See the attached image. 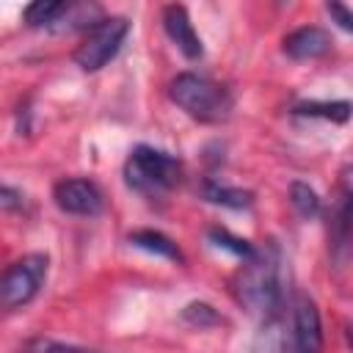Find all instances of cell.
<instances>
[{"label":"cell","instance_id":"ffe728a7","mask_svg":"<svg viewBox=\"0 0 353 353\" xmlns=\"http://www.w3.org/2000/svg\"><path fill=\"white\" fill-rule=\"evenodd\" d=\"M325 11H328V17L342 28V30H347V33H353V8H347L345 3H325Z\"/></svg>","mask_w":353,"mask_h":353},{"label":"cell","instance_id":"e0dca14e","mask_svg":"<svg viewBox=\"0 0 353 353\" xmlns=\"http://www.w3.org/2000/svg\"><path fill=\"white\" fill-rule=\"evenodd\" d=\"M19 353H99V350L72 345V342H58V339H50V336H30V339L22 342Z\"/></svg>","mask_w":353,"mask_h":353},{"label":"cell","instance_id":"2e32d148","mask_svg":"<svg viewBox=\"0 0 353 353\" xmlns=\"http://www.w3.org/2000/svg\"><path fill=\"white\" fill-rule=\"evenodd\" d=\"M63 6L66 3H61V0H36V3H28L22 8V19L30 28H52L55 19L61 17Z\"/></svg>","mask_w":353,"mask_h":353},{"label":"cell","instance_id":"3957f363","mask_svg":"<svg viewBox=\"0 0 353 353\" xmlns=\"http://www.w3.org/2000/svg\"><path fill=\"white\" fill-rule=\"evenodd\" d=\"M182 179V163L154 146H135L124 163V182L135 193L143 196H163L174 190Z\"/></svg>","mask_w":353,"mask_h":353},{"label":"cell","instance_id":"ba28073f","mask_svg":"<svg viewBox=\"0 0 353 353\" xmlns=\"http://www.w3.org/2000/svg\"><path fill=\"white\" fill-rule=\"evenodd\" d=\"M163 30H165V36L176 44V50H179L185 58L199 61V58L204 55L201 39H199V33H196V28H193L190 14H188L185 6L171 3V6L163 8Z\"/></svg>","mask_w":353,"mask_h":353},{"label":"cell","instance_id":"5bb4252c","mask_svg":"<svg viewBox=\"0 0 353 353\" xmlns=\"http://www.w3.org/2000/svg\"><path fill=\"white\" fill-rule=\"evenodd\" d=\"M204 199L210 204H221V207H229V210H245L254 204V193L251 190H243V188H229V185H221L215 179H207L204 188H201Z\"/></svg>","mask_w":353,"mask_h":353},{"label":"cell","instance_id":"9c48e42d","mask_svg":"<svg viewBox=\"0 0 353 353\" xmlns=\"http://www.w3.org/2000/svg\"><path fill=\"white\" fill-rule=\"evenodd\" d=\"M328 50H331V36L317 25H303L284 36V55L292 61L323 58Z\"/></svg>","mask_w":353,"mask_h":353},{"label":"cell","instance_id":"277c9868","mask_svg":"<svg viewBox=\"0 0 353 353\" xmlns=\"http://www.w3.org/2000/svg\"><path fill=\"white\" fill-rule=\"evenodd\" d=\"M47 265H50L47 254H39V251L25 254L22 259L11 262L0 279V306L6 312L28 306L39 295V290L47 279Z\"/></svg>","mask_w":353,"mask_h":353},{"label":"cell","instance_id":"4fadbf2b","mask_svg":"<svg viewBox=\"0 0 353 353\" xmlns=\"http://www.w3.org/2000/svg\"><path fill=\"white\" fill-rule=\"evenodd\" d=\"M251 353H287V334L279 314L265 317L251 339Z\"/></svg>","mask_w":353,"mask_h":353},{"label":"cell","instance_id":"30bf717a","mask_svg":"<svg viewBox=\"0 0 353 353\" xmlns=\"http://www.w3.org/2000/svg\"><path fill=\"white\" fill-rule=\"evenodd\" d=\"M102 19L105 17H102V8L97 3H66L61 17L55 19V25L50 30H55V33H72V30H80V28L91 30Z\"/></svg>","mask_w":353,"mask_h":353},{"label":"cell","instance_id":"6da1fadb","mask_svg":"<svg viewBox=\"0 0 353 353\" xmlns=\"http://www.w3.org/2000/svg\"><path fill=\"white\" fill-rule=\"evenodd\" d=\"M281 254L276 245H265L256 248V254L251 259H245V265L237 273L234 281V292L237 301L251 312L265 317L279 314L281 309Z\"/></svg>","mask_w":353,"mask_h":353},{"label":"cell","instance_id":"5b68a950","mask_svg":"<svg viewBox=\"0 0 353 353\" xmlns=\"http://www.w3.org/2000/svg\"><path fill=\"white\" fill-rule=\"evenodd\" d=\"M130 33V22L124 17H105L97 28H91L83 39V44L74 50V63L83 72H99L105 63H110L124 39Z\"/></svg>","mask_w":353,"mask_h":353},{"label":"cell","instance_id":"9a60e30c","mask_svg":"<svg viewBox=\"0 0 353 353\" xmlns=\"http://www.w3.org/2000/svg\"><path fill=\"white\" fill-rule=\"evenodd\" d=\"M290 204L303 221H312L323 212V201H320L317 190L309 182H301V179L290 182Z\"/></svg>","mask_w":353,"mask_h":353},{"label":"cell","instance_id":"8992f818","mask_svg":"<svg viewBox=\"0 0 353 353\" xmlns=\"http://www.w3.org/2000/svg\"><path fill=\"white\" fill-rule=\"evenodd\" d=\"M323 350V323L312 298L298 295L292 303V331L290 353H320Z\"/></svg>","mask_w":353,"mask_h":353},{"label":"cell","instance_id":"7a4b0ae2","mask_svg":"<svg viewBox=\"0 0 353 353\" xmlns=\"http://www.w3.org/2000/svg\"><path fill=\"white\" fill-rule=\"evenodd\" d=\"M168 97L176 108H182L190 119L207 121V124H218L226 121L232 113V94L226 85L196 74V72H182L171 80L168 85Z\"/></svg>","mask_w":353,"mask_h":353},{"label":"cell","instance_id":"d6986e66","mask_svg":"<svg viewBox=\"0 0 353 353\" xmlns=\"http://www.w3.org/2000/svg\"><path fill=\"white\" fill-rule=\"evenodd\" d=\"M182 320L193 328H212V325H221L223 317L215 312V306L204 303V301H190L185 309H182Z\"/></svg>","mask_w":353,"mask_h":353},{"label":"cell","instance_id":"8fae6325","mask_svg":"<svg viewBox=\"0 0 353 353\" xmlns=\"http://www.w3.org/2000/svg\"><path fill=\"white\" fill-rule=\"evenodd\" d=\"M130 245L141 248V251H149V254H157V256H165V259H174V262H182V251L179 245L165 237L163 232H154V229H138V232H130Z\"/></svg>","mask_w":353,"mask_h":353},{"label":"cell","instance_id":"44dd1931","mask_svg":"<svg viewBox=\"0 0 353 353\" xmlns=\"http://www.w3.org/2000/svg\"><path fill=\"white\" fill-rule=\"evenodd\" d=\"M0 207H3L6 212L19 210V207H22V193L14 190L11 185H3V188H0Z\"/></svg>","mask_w":353,"mask_h":353},{"label":"cell","instance_id":"7c38bea8","mask_svg":"<svg viewBox=\"0 0 353 353\" xmlns=\"http://www.w3.org/2000/svg\"><path fill=\"white\" fill-rule=\"evenodd\" d=\"M292 113L295 116H309V119H325V121L345 124L353 116V102H345V99H334V102L309 99V102H298L292 108Z\"/></svg>","mask_w":353,"mask_h":353},{"label":"cell","instance_id":"7402d4cb","mask_svg":"<svg viewBox=\"0 0 353 353\" xmlns=\"http://www.w3.org/2000/svg\"><path fill=\"white\" fill-rule=\"evenodd\" d=\"M345 336H347V345L353 347V325H350V323L345 325Z\"/></svg>","mask_w":353,"mask_h":353},{"label":"cell","instance_id":"52a82bcc","mask_svg":"<svg viewBox=\"0 0 353 353\" xmlns=\"http://www.w3.org/2000/svg\"><path fill=\"white\" fill-rule=\"evenodd\" d=\"M52 199L66 215H97L102 210V190L91 179H61L52 188Z\"/></svg>","mask_w":353,"mask_h":353},{"label":"cell","instance_id":"ac0fdd59","mask_svg":"<svg viewBox=\"0 0 353 353\" xmlns=\"http://www.w3.org/2000/svg\"><path fill=\"white\" fill-rule=\"evenodd\" d=\"M207 237H210V243H212V245L226 248V251H232V254H234V256H240V259H251V256L256 254V245H251V243H248V240H243V237H234L229 229L212 226Z\"/></svg>","mask_w":353,"mask_h":353}]
</instances>
